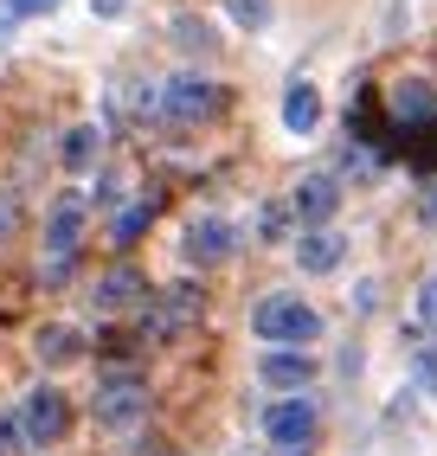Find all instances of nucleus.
Segmentation results:
<instances>
[{"label": "nucleus", "mask_w": 437, "mask_h": 456, "mask_svg": "<svg viewBox=\"0 0 437 456\" xmlns=\"http://www.w3.org/2000/svg\"><path fill=\"white\" fill-rule=\"evenodd\" d=\"M251 334H258V341H270V347H309V341L322 334V315L309 309L302 296L276 289V296H264L258 309H251Z\"/></svg>", "instance_id": "obj_1"}, {"label": "nucleus", "mask_w": 437, "mask_h": 456, "mask_svg": "<svg viewBox=\"0 0 437 456\" xmlns=\"http://www.w3.org/2000/svg\"><path fill=\"white\" fill-rule=\"evenodd\" d=\"M84 219H90V200L84 193H65L52 206V219H45V283H58V277H71V264H78V251H84Z\"/></svg>", "instance_id": "obj_2"}, {"label": "nucleus", "mask_w": 437, "mask_h": 456, "mask_svg": "<svg viewBox=\"0 0 437 456\" xmlns=\"http://www.w3.org/2000/svg\"><path fill=\"white\" fill-rule=\"evenodd\" d=\"M20 424H26V444L33 450H52V444H65V431H71V399L58 386H33L20 399Z\"/></svg>", "instance_id": "obj_3"}, {"label": "nucleus", "mask_w": 437, "mask_h": 456, "mask_svg": "<svg viewBox=\"0 0 437 456\" xmlns=\"http://www.w3.org/2000/svg\"><path fill=\"white\" fill-rule=\"evenodd\" d=\"M264 437L284 450V456H309V444H316V405H309L302 392L264 405Z\"/></svg>", "instance_id": "obj_4"}, {"label": "nucleus", "mask_w": 437, "mask_h": 456, "mask_svg": "<svg viewBox=\"0 0 437 456\" xmlns=\"http://www.w3.org/2000/svg\"><path fill=\"white\" fill-rule=\"evenodd\" d=\"M168 116V123H212L218 110H226V90L218 84H206V77H174L168 90H161V103H154Z\"/></svg>", "instance_id": "obj_5"}, {"label": "nucleus", "mask_w": 437, "mask_h": 456, "mask_svg": "<svg viewBox=\"0 0 437 456\" xmlns=\"http://www.w3.org/2000/svg\"><path fill=\"white\" fill-rule=\"evenodd\" d=\"M90 405H97L103 424H116V431H122V424H142V418H148V386H142L136 373H116V379L97 386V399H90Z\"/></svg>", "instance_id": "obj_6"}, {"label": "nucleus", "mask_w": 437, "mask_h": 456, "mask_svg": "<svg viewBox=\"0 0 437 456\" xmlns=\"http://www.w3.org/2000/svg\"><path fill=\"white\" fill-rule=\"evenodd\" d=\"M180 251H186V264H226V257L238 251V232H232L226 219H218V212H206V219L186 225Z\"/></svg>", "instance_id": "obj_7"}, {"label": "nucleus", "mask_w": 437, "mask_h": 456, "mask_svg": "<svg viewBox=\"0 0 437 456\" xmlns=\"http://www.w3.org/2000/svg\"><path fill=\"white\" fill-rule=\"evenodd\" d=\"M258 373H264V386H276V392H302L309 379H316V360H309L302 347H270V354L258 360Z\"/></svg>", "instance_id": "obj_8"}, {"label": "nucleus", "mask_w": 437, "mask_h": 456, "mask_svg": "<svg viewBox=\"0 0 437 456\" xmlns=\"http://www.w3.org/2000/svg\"><path fill=\"white\" fill-rule=\"evenodd\" d=\"M148 296V277L136 264H116V270H103L97 277V289H90V302H97V309H136V302Z\"/></svg>", "instance_id": "obj_9"}, {"label": "nucleus", "mask_w": 437, "mask_h": 456, "mask_svg": "<svg viewBox=\"0 0 437 456\" xmlns=\"http://www.w3.org/2000/svg\"><path fill=\"white\" fill-rule=\"evenodd\" d=\"M290 206H296V219H302V225H316V232H322V225L334 219V206H341L334 174H309L302 187H296V200H290Z\"/></svg>", "instance_id": "obj_10"}, {"label": "nucleus", "mask_w": 437, "mask_h": 456, "mask_svg": "<svg viewBox=\"0 0 437 456\" xmlns=\"http://www.w3.org/2000/svg\"><path fill=\"white\" fill-rule=\"evenodd\" d=\"M84 334L78 328H65V322H45L39 334H33V354L45 360V367H71V360H84Z\"/></svg>", "instance_id": "obj_11"}, {"label": "nucleus", "mask_w": 437, "mask_h": 456, "mask_svg": "<svg viewBox=\"0 0 437 456\" xmlns=\"http://www.w3.org/2000/svg\"><path fill=\"white\" fill-rule=\"evenodd\" d=\"M341 251H348V245H341L334 232H309L296 245V264L309 270V277H328V270H341Z\"/></svg>", "instance_id": "obj_12"}, {"label": "nucleus", "mask_w": 437, "mask_h": 456, "mask_svg": "<svg viewBox=\"0 0 437 456\" xmlns=\"http://www.w3.org/2000/svg\"><path fill=\"white\" fill-rule=\"evenodd\" d=\"M316 123H322V97H316L309 84H290V97H284V129H290V135H309Z\"/></svg>", "instance_id": "obj_13"}, {"label": "nucleus", "mask_w": 437, "mask_h": 456, "mask_svg": "<svg viewBox=\"0 0 437 456\" xmlns=\"http://www.w3.org/2000/svg\"><path fill=\"white\" fill-rule=\"evenodd\" d=\"M148 219H154V200H136V206H122V212H116V225H110V245H116V251H129L136 238L148 232Z\"/></svg>", "instance_id": "obj_14"}, {"label": "nucleus", "mask_w": 437, "mask_h": 456, "mask_svg": "<svg viewBox=\"0 0 437 456\" xmlns=\"http://www.w3.org/2000/svg\"><path fill=\"white\" fill-rule=\"evenodd\" d=\"M97 148H103V135H97V129H71V135H65V148H58V161H65V174H84L90 161H97Z\"/></svg>", "instance_id": "obj_15"}, {"label": "nucleus", "mask_w": 437, "mask_h": 456, "mask_svg": "<svg viewBox=\"0 0 437 456\" xmlns=\"http://www.w3.org/2000/svg\"><path fill=\"white\" fill-rule=\"evenodd\" d=\"M33 444H26V424L13 411H0V456H26Z\"/></svg>", "instance_id": "obj_16"}, {"label": "nucleus", "mask_w": 437, "mask_h": 456, "mask_svg": "<svg viewBox=\"0 0 437 456\" xmlns=\"http://www.w3.org/2000/svg\"><path fill=\"white\" fill-rule=\"evenodd\" d=\"M226 13H232L238 26H251V33H258V26L270 20V0H226Z\"/></svg>", "instance_id": "obj_17"}, {"label": "nucleus", "mask_w": 437, "mask_h": 456, "mask_svg": "<svg viewBox=\"0 0 437 456\" xmlns=\"http://www.w3.org/2000/svg\"><path fill=\"white\" fill-rule=\"evenodd\" d=\"M52 7H58V0H7L0 13H7V20H33V13H52Z\"/></svg>", "instance_id": "obj_18"}, {"label": "nucleus", "mask_w": 437, "mask_h": 456, "mask_svg": "<svg viewBox=\"0 0 437 456\" xmlns=\"http://www.w3.org/2000/svg\"><path fill=\"white\" fill-rule=\"evenodd\" d=\"M418 322L437 328V277H425V289H418Z\"/></svg>", "instance_id": "obj_19"}, {"label": "nucleus", "mask_w": 437, "mask_h": 456, "mask_svg": "<svg viewBox=\"0 0 437 456\" xmlns=\"http://www.w3.org/2000/svg\"><path fill=\"white\" fill-rule=\"evenodd\" d=\"M13 225H20V206H13V200H7V193H0V238H7V232H13Z\"/></svg>", "instance_id": "obj_20"}, {"label": "nucleus", "mask_w": 437, "mask_h": 456, "mask_svg": "<svg viewBox=\"0 0 437 456\" xmlns=\"http://www.w3.org/2000/svg\"><path fill=\"white\" fill-rule=\"evenodd\" d=\"M425 219H437V180L425 187Z\"/></svg>", "instance_id": "obj_21"}, {"label": "nucleus", "mask_w": 437, "mask_h": 456, "mask_svg": "<svg viewBox=\"0 0 437 456\" xmlns=\"http://www.w3.org/2000/svg\"><path fill=\"white\" fill-rule=\"evenodd\" d=\"M168 456H174V450H168Z\"/></svg>", "instance_id": "obj_22"}]
</instances>
